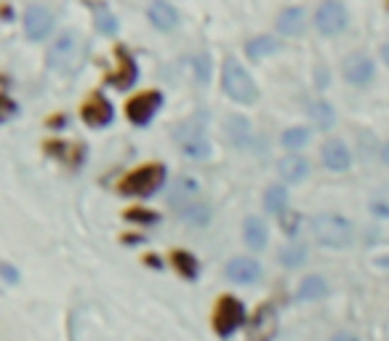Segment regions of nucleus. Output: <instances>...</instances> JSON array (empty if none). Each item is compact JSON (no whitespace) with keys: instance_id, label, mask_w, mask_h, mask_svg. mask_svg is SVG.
Segmentation results:
<instances>
[{"instance_id":"412c9836","label":"nucleus","mask_w":389,"mask_h":341,"mask_svg":"<svg viewBox=\"0 0 389 341\" xmlns=\"http://www.w3.org/2000/svg\"><path fill=\"white\" fill-rule=\"evenodd\" d=\"M224 128H227V136H230V142H232L235 147H245V144L251 142V136H254L251 123L245 121L243 115H232V118H227Z\"/></svg>"},{"instance_id":"a878e982","label":"nucleus","mask_w":389,"mask_h":341,"mask_svg":"<svg viewBox=\"0 0 389 341\" xmlns=\"http://www.w3.org/2000/svg\"><path fill=\"white\" fill-rule=\"evenodd\" d=\"M171 264L176 267V272L184 280H198V259L192 256V253H187V251H174L171 253Z\"/></svg>"},{"instance_id":"f8f14e48","label":"nucleus","mask_w":389,"mask_h":341,"mask_svg":"<svg viewBox=\"0 0 389 341\" xmlns=\"http://www.w3.org/2000/svg\"><path fill=\"white\" fill-rule=\"evenodd\" d=\"M315 24L320 35H339L344 33L346 27V9L342 3H322L317 9V16H315Z\"/></svg>"},{"instance_id":"58836bf2","label":"nucleus","mask_w":389,"mask_h":341,"mask_svg":"<svg viewBox=\"0 0 389 341\" xmlns=\"http://www.w3.org/2000/svg\"><path fill=\"white\" fill-rule=\"evenodd\" d=\"M381 56H384V62H387V67H389V43L381 45Z\"/></svg>"},{"instance_id":"ddd939ff","label":"nucleus","mask_w":389,"mask_h":341,"mask_svg":"<svg viewBox=\"0 0 389 341\" xmlns=\"http://www.w3.org/2000/svg\"><path fill=\"white\" fill-rule=\"evenodd\" d=\"M83 121L89 123L91 128H104L112 123V104L101 94H94L86 104H83Z\"/></svg>"},{"instance_id":"20e7f679","label":"nucleus","mask_w":389,"mask_h":341,"mask_svg":"<svg viewBox=\"0 0 389 341\" xmlns=\"http://www.w3.org/2000/svg\"><path fill=\"white\" fill-rule=\"evenodd\" d=\"M222 89H224V94H227L232 101H237V104H254L256 96H259V89H256L254 77L248 75V69H243L235 59H227V62H224Z\"/></svg>"},{"instance_id":"bb28decb","label":"nucleus","mask_w":389,"mask_h":341,"mask_svg":"<svg viewBox=\"0 0 389 341\" xmlns=\"http://www.w3.org/2000/svg\"><path fill=\"white\" fill-rule=\"evenodd\" d=\"M89 6L96 11V27H99V33L101 35H118V30H120L118 16H115L110 9H104V3H89Z\"/></svg>"},{"instance_id":"2f4dec72","label":"nucleus","mask_w":389,"mask_h":341,"mask_svg":"<svg viewBox=\"0 0 389 341\" xmlns=\"http://www.w3.org/2000/svg\"><path fill=\"white\" fill-rule=\"evenodd\" d=\"M280 227H283V232H286L288 237H296V235H299V227H301V216L299 213H293V211H288V213L280 216Z\"/></svg>"},{"instance_id":"9b49d317","label":"nucleus","mask_w":389,"mask_h":341,"mask_svg":"<svg viewBox=\"0 0 389 341\" xmlns=\"http://www.w3.org/2000/svg\"><path fill=\"white\" fill-rule=\"evenodd\" d=\"M118 72L115 75L107 77V83H110L112 89L118 91H128L131 86L136 83V77H139V67H136V59L131 56V51L125 48V45H118Z\"/></svg>"},{"instance_id":"7ed1b4c3","label":"nucleus","mask_w":389,"mask_h":341,"mask_svg":"<svg viewBox=\"0 0 389 341\" xmlns=\"http://www.w3.org/2000/svg\"><path fill=\"white\" fill-rule=\"evenodd\" d=\"M163 181H166V168L160 163H152L131 171L118 184V189H120V195H128V198H150L163 187Z\"/></svg>"},{"instance_id":"423d86ee","label":"nucleus","mask_w":389,"mask_h":341,"mask_svg":"<svg viewBox=\"0 0 389 341\" xmlns=\"http://www.w3.org/2000/svg\"><path fill=\"white\" fill-rule=\"evenodd\" d=\"M176 142H179V147H181V152L187 155V157H192V160H205V157L211 155V142H208V136L203 133V128L192 125V123H187V125L179 128Z\"/></svg>"},{"instance_id":"4c0bfd02","label":"nucleus","mask_w":389,"mask_h":341,"mask_svg":"<svg viewBox=\"0 0 389 341\" xmlns=\"http://www.w3.org/2000/svg\"><path fill=\"white\" fill-rule=\"evenodd\" d=\"M381 160H384V163L389 165V142L384 144V147H381Z\"/></svg>"},{"instance_id":"a211bd4d","label":"nucleus","mask_w":389,"mask_h":341,"mask_svg":"<svg viewBox=\"0 0 389 341\" xmlns=\"http://www.w3.org/2000/svg\"><path fill=\"white\" fill-rule=\"evenodd\" d=\"M278 51H280V43L272 38V35H259V38H254V40L245 43V56H248L251 62L267 59V56L278 54Z\"/></svg>"},{"instance_id":"cd10ccee","label":"nucleus","mask_w":389,"mask_h":341,"mask_svg":"<svg viewBox=\"0 0 389 341\" xmlns=\"http://www.w3.org/2000/svg\"><path fill=\"white\" fill-rule=\"evenodd\" d=\"M181 219L184 224H192V227H205L211 221V208L205 203H189L181 208Z\"/></svg>"},{"instance_id":"e433bc0d","label":"nucleus","mask_w":389,"mask_h":341,"mask_svg":"<svg viewBox=\"0 0 389 341\" xmlns=\"http://www.w3.org/2000/svg\"><path fill=\"white\" fill-rule=\"evenodd\" d=\"M331 341H357V336H352V333H346V330H339L334 339Z\"/></svg>"},{"instance_id":"9d476101","label":"nucleus","mask_w":389,"mask_h":341,"mask_svg":"<svg viewBox=\"0 0 389 341\" xmlns=\"http://www.w3.org/2000/svg\"><path fill=\"white\" fill-rule=\"evenodd\" d=\"M54 30V13L48 11L45 6H30L24 13V33L30 40H45Z\"/></svg>"},{"instance_id":"393cba45","label":"nucleus","mask_w":389,"mask_h":341,"mask_svg":"<svg viewBox=\"0 0 389 341\" xmlns=\"http://www.w3.org/2000/svg\"><path fill=\"white\" fill-rule=\"evenodd\" d=\"M325 280L317 275H310V277H304L299 283V291H296V298L299 301H317V298L325 296Z\"/></svg>"},{"instance_id":"4468645a","label":"nucleus","mask_w":389,"mask_h":341,"mask_svg":"<svg viewBox=\"0 0 389 341\" xmlns=\"http://www.w3.org/2000/svg\"><path fill=\"white\" fill-rule=\"evenodd\" d=\"M227 277L232 280V283H240V286H251L256 283L259 277H261V264L254 262V259H248V256H237L232 259L230 264H227Z\"/></svg>"},{"instance_id":"7c9ffc66","label":"nucleus","mask_w":389,"mask_h":341,"mask_svg":"<svg viewBox=\"0 0 389 341\" xmlns=\"http://www.w3.org/2000/svg\"><path fill=\"white\" fill-rule=\"evenodd\" d=\"M371 213L376 219H389V184H384L381 189L373 192L371 198Z\"/></svg>"},{"instance_id":"4be33fe9","label":"nucleus","mask_w":389,"mask_h":341,"mask_svg":"<svg viewBox=\"0 0 389 341\" xmlns=\"http://www.w3.org/2000/svg\"><path fill=\"white\" fill-rule=\"evenodd\" d=\"M310 118L320 131H331L336 125V110L334 104H328L325 99H317L310 104Z\"/></svg>"},{"instance_id":"c756f323","label":"nucleus","mask_w":389,"mask_h":341,"mask_svg":"<svg viewBox=\"0 0 389 341\" xmlns=\"http://www.w3.org/2000/svg\"><path fill=\"white\" fill-rule=\"evenodd\" d=\"M310 128H304V125H299V128H288V131L280 136V144L286 147V150H301L304 144L310 142Z\"/></svg>"},{"instance_id":"aec40b11","label":"nucleus","mask_w":389,"mask_h":341,"mask_svg":"<svg viewBox=\"0 0 389 341\" xmlns=\"http://www.w3.org/2000/svg\"><path fill=\"white\" fill-rule=\"evenodd\" d=\"M278 33L280 35H301L304 33V9H283L278 16Z\"/></svg>"},{"instance_id":"2eb2a0df","label":"nucleus","mask_w":389,"mask_h":341,"mask_svg":"<svg viewBox=\"0 0 389 341\" xmlns=\"http://www.w3.org/2000/svg\"><path fill=\"white\" fill-rule=\"evenodd\" d=\"M322 163H325V168L342 174V171H349L352 155H349V150H346V144L342 139H328L322 144Z\"/></svg>"},{"instance_id":"72a5a7b5","label":"nucleus","mask_w":389,"mask_h":341,"mask_svg":"<svg viewBox=\"0 0 389 341\" xmlns=\"http://www.w3.org/2000/svg\"><path fill=\"white\" fill-rule=\"evenodd\" d=\"M192 67H195V75H198V80L201 83H208V56L205 54H198L195 59H192Z\"/></svg>"},{"instance_id":"f704fd0d","label":"nucleus","mask_w":389,"mask_h":341,"mask_svg":"<svg viewBox=\"0 0 389 341\" xmlns=\"http://www.w3.org/2000/svg\"><path fill=\"white\" fill-rule=\"evenodd\" d=\"M3 115H0V121L3 123H9L13 118V115H16V112H19V104H16V101L11 99V96H9V94H3Z\"/></svg>"},{"instance_id":"0eeeda50","label":"nucleus","mask_w":389,"mask_h":341,"mask_svg":"<svg viewBox=\"0 0 389 341\" xmlns=\"http://www.w3.org/2000/svg\"><path fill=\"white\" fill-rule=\"evenodd\" d=\"M160 107H163V94L160 91H145V94H139L125 104V115L136 125H147Z\"/></svg>"},{"instance_id":"f03ea898","label":"nucleus","mask_w":389,"mask_h":341,"mask_svg":"<svg viewBox=\"0 0 389 341\" xmlns=\"http://www.w3.org/2000/svg\"><path fill=\"white\" fill-rule=\"evenodd\" d=\"M312 235L325 248H346L352 242V224L339 213H317L312 219Z\"/></svg>"},{"instance_id":"c9c22d12","label":"nucleus","mask_w":389,"mask_h":341,"mask_svg":"<svg viewBox=\"0 0 389 341\" xmlns=\"http://www.w3.org/2000/svg\"><path fill=\"white\" fill-rule=\"evenodd\" d=\"M0 272H3V280H6L9 286H16V283H19V272L13 269L11 262H3V264H0Z\"/></svg>"},{"instance_id":"1a4fd4ad","label":"nucleus","mask_w":389,"mask_h":341,"mask_svg":"<svg viewBox=\"0 0 389 341\" xmlns=\"http://www.w3.org/2000/svg\"><path fill=\"white\" fill-rule=\"evenodd\" d=\"M342 75H344L352 86L363 89V86H368V83L373 80L376 67H373V62H371V56L357 51V54H349L344 62H342Z\"/></svg>"},{"instance_id":"6e6552de","label":"nucleus","mask_w":389,"mask_h":341,"mask_svg":"<svg viewBox=\"0 0 389 341\" xmlns=\"http://www.w3.org/2000/svg\"><path fill=\"white\" fill-rule=\"evenodd\" d=\"M275 336H278V312L267 301L256 309L254 320L248 325V341H275Z\"/></svg>"},{"instance_id":"39448f33","label":"nucleus","mask_w":389,"mask_h":341,"mask_svg":"<svg viewBox=\"0 0 389 341\" xmlns=\"http://www.w3.org/2000/svg\"><path fill=\"white\" fill-rule=\"evenodd\" d=\"M245 323V307L240 298L235 296H222L219 304H216V312H213V328L219 336H232L235 330L240 328Z\"/></svg>"},{"instance_id":"6ab92c4d","label":"nucleus","mask_w":389,"mask_h":341,"mask_svg":"<svg viewBox=\"0 0 389 341\" xmlns=\"http://www.w3.org/2000/svg\"><path fill=\"white\" fill-rule=\"evenodd\" d=\"M147 13H150V22L155 24L157 30H163V33L174 30L176 22H179V13H176V9H174L171 3H152Z\"/></svg>"},{"instance_id":"b1692460","label":"nucleus","mask_w":389,"mask_h":341,"mask_svg":"<svg viewBox=\"0 0 389 341\" xmlns=\"http://www.w3.org/2000/svg\"><path fill=\"white\" fill-rule=\"evenodd\" d=\"M280 264L286 269H299L307 264V245L304 242H288L286 248H280Z\"/></svg>"},{"instance_id":"f257e3e1","label":"nucleus","mask_w":389,"mask_h":341,"mask_svg":"<svg viewBox=\"0 0 389 341\" xmlns=\"http://www.w3.org/2000/svg\"><path fill=\"white\" fill-rule=\"evenodd\" d=\"M86 54H89L86 38L78 30H67L48 48V67L56 69L59 75H78L86 65Z\"/></svg>"},{"instance_id":"5701e85b","label":"nucleus","mask_w":389,"mask_h":341,"mask_svg":"<svg viewBox=\"0 0 389 341\" xmlns=\"http://www.w3.org/2000/svg\"><path fill=\"white\" fill-rule=\"evenodd\" d=\"M264 208H267L269 213H275V216L288 213V189L283 187V184L267 187V192H264Z\"/></svg>"},{"instance_id":"dca6fc26","label":"nucleus","mask_w":389,"mask_h":341,"mask_svg":"<svg viewBox=\"0 0 389 341\" xmlns=\"http://www.w3.org/2000/svg\"><path fill=\"white\" fill-rule=\"evenodd\" d=\"M278 171L286 181L296 184V181H304V179H307V174H310V163H307L304 155H286V157H280Z\"/></svg>"},{"instance_id":"ea45409f","label":"nucleus","mask_w":389,"mask_h":341,"mask_svg":"<svg viewBox=\"0 0 389 341\" xmlns=\"http://www.w3.org/2000/svg\"><path fill=\"white\" fill-rule=\"evenodd\" d=\"M387 6H389V3H387Z\"/></svg>"},{"instance_id":"473e14b6","label":"nucleus","mask_w":389,"mask_h":341,"mask_svg":"<svg viewBox=\"0 0 389 341\" xmlns=\"http://www.w3.org/2000/svg\"><path fill=\"white\" fill-rule=\"evenodd\" d=\"M125 219L128 221H136V224H155L160 216H157L155 211H145V208H131L125 211Z\"/></svg>"},{"instance_id":"f3484780","label":"nucleus","mask_w":389,"mask_h":341,"mask_svg":"<svg viewBox=\"0 0 389 341\" xmlns=\"http://www.w3.org/2000/svg\"><path fill=\"white\" fill-rule=\"evenodd\" d=\"M243 235H245V245H248L251 251H264V248H267L269 230L259 216H248V219H245Z\"/></svg>"},{"instance_id":"c85d7f7f","label":"nucleus","mask_w":389,"mask_h":341,"mask_svg":"<svg viewBox=\"0 0 389 341\" xmlns=\"http://www.w3.org/2000/svg\"><path fill=\"white\" fill-rule=\"evenodd\" d=\"M195 192H198V184H195L192 179L179 177L176 181H174V189H171V206H176V208H179L184 200H187V206H189Z\"/></svg>"}]
</instances>
